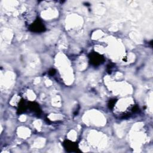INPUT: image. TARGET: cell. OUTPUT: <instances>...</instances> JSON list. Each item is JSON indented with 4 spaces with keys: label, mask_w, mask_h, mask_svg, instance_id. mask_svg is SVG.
<instances>
[{
    "label": "cell",
    "mask_w": 153,
    "mask_h": 153,
    "mask_svg": "<svg viewBox=\"0 0 153 153\" xmlns=\"http://www.w3.org/2000/svg\"><path fill=\"white\" fill-rule=\"evenodd\" d=\"M90 63L94 65H98L104 60L103 57L97 53H91L90 56Z\"/></svg>",
    "instance_id": "cell-1"
},
{
    "label": "cell",
    "mask_w": 153,
    "mask_h": 153,
    "mask_svg": "<svg viewBox=\"0 0 153 153\" xmlns=\"http://www.w3.org/2000/svg\"><path fill=\"white\" fill-rule=\"evenodd\" d=\"M55 73V71L54 69H51L50 71H49V74L50 75H53Z\"/></svg>",
    "instance_id": "cell-5"
},
{
    "label": "cell",
    "mask_w": 153,
    "mask_h": 153,
    "mask_svg": "<svg viewBox=\"0 0 153 153\" xmlns=\"http://www.w3.org/2000/svg\"><path fill=\"white\" fill-rule=\"evenodd\" d=\"M45 29L44 25L40 20H36L30 26V30L33 32H42Z\"/></svg>",
    "instance_id": "cell-3"
},
{
    "label": "cell",
    "mask_w": 153,
    "mask_h": 153,
    "mask_svg": "<svg viewBox=\"0 0 153 153\" xmlns=\"http://www.w3.org/2000/svg\"><path fill=\"white\" fill-rule=\"evenodd\" d=\"M115 102H116V100H115V99L109 100V104H108L109 107L110 108H113V106H114V105H115Z\"/></svg>",
    "instance_id": "cell-4"
},
{
    "label": "cell",
    "mask_w": 153,
    "mask_h": 153,
    "mask_svg": "<svg viewBox=\"0 0 153 153\" xmlns=\"http://www.w3.org/2000/svg\"><path fill=\"white\" fill-rule=\"evenodd\" d=\"M63 145L65 149L68 152H76L79 151L76 143L73 142H71L69 140H65L63 143Z\"/></svg>",
    "instance_id": "cell-2"
}]
</instances>
